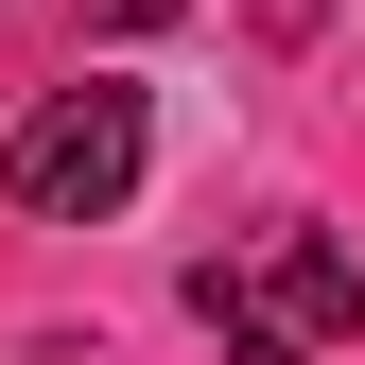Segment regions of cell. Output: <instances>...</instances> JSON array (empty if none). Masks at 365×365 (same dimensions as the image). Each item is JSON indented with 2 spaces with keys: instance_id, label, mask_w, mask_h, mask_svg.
<instances>
[{
  "instance_id": "obj_1",
  "label": "cell",
  "mask_w": 365,
  "mask_h": 365,
  "mask_svg": "<svg viewBox=\"0 0 365 365\" xmlns=\"http://www.w3.org/2000/svg\"><path fill=\"white\" fill-rule=\"evenodd\" d=\"M192 313H209L226 365H331L365 331V261L331 244V226H261V244L192 261Z\"/></svg>"
},
{
  "instance_id": "obj_3",
  "label": "cell",
  "mask_w": 365,
  "mask_h": 365,
  "mask_svg": "<svg viewBox=\"0 0 365 365\" xmlns=\"http://www.w3.org/2000/svg\"><path fill=\"white\" fill-rule=\"evenodd\" d=\"M157 18H192V0H105V35H157Z\"/></svg>"
},
{
  "instance_id": "obj_2",
  "label": "cell",
  "mask_w": 365,
  "mask_h": 365,
  "mask_svg": "<svg viewBox=\"0 0 365 365\" xmlns=\"http://www.w3.org/2000/svg\"><path fill=\"white\" fill-rule=\"evenodd\" d=\"M140 157H157V105H140L122 70H70V87H35V105H18L0 192H18L35 226H105L122 192H140Z\"/></svg>"
}]
</instances>
